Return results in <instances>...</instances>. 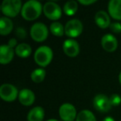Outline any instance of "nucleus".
<instances>
[{"label":"nucleus","instance_id":"nucleus-1","mask_svg":"<svg viewBox=\"0 0 121 121\" xmlns=\"http://www.w3.org/2000/svg\"><path fill=\"white\" fill-rule=\"evenodd\" d=\"M43 11V6L37 0H29L22 5L21 14L27 21H32L39 17Z\"/></svg>","mask_w":121,"mask_h":121},{"label":"nucleus","instance_id":"nucleus-27","mask_svg":"<svg viewBox=\"0 0 121 121\" xmlns=\"http://www.w3.org/2000/svg\"><path fill=\"white\" fill-rule=\"evenodd\" d=\"M8 45L9 46V47H11L12 48H13L14 47H17V40H16L15 38H11L10 40H9V44Z\"/></svg>","mask_w":121,"mask_h":121},{"label":"nucleus","instance_id":"nucleus-20","mask_svg":"<svg viewBox=\"0 0 121 121\" xmlns=\"http://www.w3.org/2000/svg\"><path fill=\"white\" fill-rule=\"evenodd\" d=\"M76 119V121H96L94 114L88 109H83L80 113H78Z\"/></svg>","mask_w":121,"mask_h":121},{"label":"nucleus","instance_id":"nucleus-29","mask_svg":"<svg viewBox=\"0 0 121 121\" xmlns=\"http://www.w3.org/2000/svg\"><path fill=\"white\" fill-rule=\"evenodd\" d=\"M119 83L121 84V71L119 73Z\"/></svg>","mask_w":121,"mask_h":121},{"label":"nucleus","instance_id":"nucleus-8","mask_svg":"<svg viewBox=\"0 0 121 121\" xmlns=\"http://www.w3.org/2000/svg\"><path fill=\"white\" fill-rule=\"evenodd\" d=\"M93 105L99 112H108L112 107L109 98L104 94H98L93 99Z\"/></svg>","mask_w":121,"mask_h":121},{"label":"nucleus","instance_id":"nucleus-24","mask_svg":"<svg viewBox=\"0 0 121 121\" xmlns=\"http://www.w3.org/2000/svg\"><path fill=\"white\" fill-rule=\"evenodd\" d=\"M109 28L114 33H121V23L120 22H113L109 26Z\"/></svg>","mask_w":121,"mask_h":121},{"label":"nucleus","instance_id":"nucleus-12","mask_svg":"<svg viewBox=\"0 0 121 121\" xmlns=\"http://www.w3.org/2000/svg\"><path fill=\"white\" fill-rule=\"evenodd\" d=\"M19 102L25 106L32 104L35 101V95L33 91L29 89H22L20 91L18 95Z\"/></svg>","mask_w":121,"mask_h":121},{"label":"nucleus","instance_id":"nucleus-17","mask_svg":"<svg viewBox=\"0 0 121 121\" xmlns=\"http://www.w3.org/2000/svg\"><path fill=\"white\" fill-rule=\"evenodd\" d=\"M13 28L12 20L8 17H2L0 18V33L3 36L9 35Z\"/></svg>","mask_w":121,"mask_h":121},{"label":"nucleus","instance_id":"nucleus-7","mask_svg":"<svg viewBox=\"0 0 121 121\" xmlns=\"http://www.w3.org/2000/svg\"><path fill=\"white\" fill-rule=\"evenodd\" d=\"M43 13L47 18L57 20L61 17V9L55 2H47L43 5Z\"/></svg>","mask_w":121,"mask_h":121},{"label":"nucleus","instance_id":"nucleus-13","mask_svg":"<svg viewBox=\"0 0 121 121\" xmlns=\"http://www.w3.org/2000/svg\"><path fill=\"white\" fill-rule=\"evenodd\" d=\"M14 56L13 48L9 45H2L0 47V63L8 64L13 60Z\"/></svg>","mask_w":121,"mask_h":121},{"label":"nucleus","instance_id":"nucleus-21","mask_svg":"<svg viewBox=\"0 0 121 121\" xmlns=\"http://www.w3.org/2000/svg\"><path fill=\"white\" fill-rule=\"evenodd\" d=\"M50 30L53 35L61 37L65 34V27L59 22H53L50 26Z\"/></svg>","mask_w":121,"mask_h":121},{"label":"nucleus","instance_id":"nucleus-25","mask_svg":"<svg viewBox=\"0 0 121 121\" xmlns=\"http://www.w3.org/2000/svg\"><path fill=\"white\" fill-rule=\"evenodd\" d=\"M16 34L21 39H24L26 37V36H27L26 31L23 27H17V30H16Z\"/></svg>","mask_w":121,"mask_h":121},{"label":"nucleus","instance_id":"nucleus-28","mask_svg":"<svg viewBox=\"0 0 121 121\" xmlns=\"http://www.w3.org/2000/svg\"><path fill=\"white\" fill-rule=\"evenodd\" d=\"M103 121H115V120L112 117H110V116H107V117H105L103 119Z\"/></svg>","mask_w":121,"mask_h":121},{"label":"nucleus","instance_id":"nucleus-22","mask_svg":"<svg viewBox=\"0 0 121 121\" xmlns=\"http://www.w3.org/2000/svg\"><path fill=\"white\" fill-rule=\"evenodd\" d=\"M46 71L43 68H37L35 69L31 74V79L36 83H40L45 79Z\"/></svg>","mask_w":121,"mask_h":121},{"label":"nucleus","instance_id":"nucleus-9","mask_svg":"<svg viewBox=\"0 0 121 121\" xmlns=\"http://www.w3.org/2000/svg\"><path fill=\"white\" fill-rule=\"evenodd\" d=\"M59 115L63 121H73L77 117L76 108L70 103H64L60 106Z\"/></svg>","mask_w":121,"mask_h":121},{"label":"nucleus","instance_id":"nucleus-5","mask_svg":"<svg viewBox=\"0 0 121 121\" xmlns=\"http://www.w3.org/2000/svg\"><path fill=\"white\" fill-rule=\"evenodd\" d=\"M82 31L83 24L79 19H71L65 25V34L71 38L80 36Z\"/></svg>","mask_w":121,"mask_h":121},{"label":"nucleus","instance_id":"nucleus-26","mask_svg":"<svg viewBox=\"0 0 121 121\" xmlns=\"http://www.w3.org/2000/svg\"><path fill=\"white\" fill-rule=\"evenodd\" d=\"M96 2V0H79V3L84 5H90Z\"/></svg>","mask_w":121,"mask_h":121},{"label":"nucleus","instance_id":"nucleus-11","mask_svg":"<svg viewBox=\"0 0 121 121\" xmlns=\"http://www.w3.org/2000/svg\"><path fill=\"white\" fill-rule=\"evenodd\" d=\"M101 45L106 52H112L117 48L118 41L112 34H105L101 38Z\"/></svg>","mask_w":121,"mask_h":121},{"label":"nucleus","instance_id":"nucleus-23","mask_svg":"<svg viewBox=\"0 0 121 121\" xmlns=\"http://www.w3.org/2000/svg\"><path fill=\"white\" fill-rule=\"evenodd\" d=\"M109 100L112 106H118L121 103V97L118 94H113L109 97Z\"/></svg>","mask_w":121,"mask_h":121},{"label":"nucleus","instance_id":"nucleus-4","mask_svg":"<svg viewBox=\"0 0 121 121\" xmlns=\"http://www.w3.org/2000/svg\"><path fill=\"white\" fill-rule=\"evenodd\" d=\"M30 34L34 41L42 42L48 37V29L47 26L42 22H36L31 27Z\"/></svg>","mask_w":121,"mask_h":121},{"label":"nucleus","instance_id":"nucleus-18","mask_svg":"<svg viewBox=\"0 0 121 121\" xmlns=\"http://www.w3.org/2000/svg\"><path fill=\"white\" fill-rule=\"evenodd\" d=\"M15 53L18 56L25 58L31 55L32 53V48L27 43H20L15 47Z\"/></svg>","mask_w":121,"mask_h":121},{"label":"nucleus","instance_id":"nucleus-10","mask_svg":"<svg viewBox=\"0 0 121 121\" xmlns=\"http://www.w3.org/2000/svg\"><path fill=\"white\" fill-rule=\"evenodd\" d=\"M63 51L68 56L74 57L79 54L80 46L79 43L73 38H68L63 42Z\"/></svg>","mask_w":121,"mask_h":121},{"label":"nucleus","instance_id":"nucleus-3","mask_svg":"<svg viewBox=\"0 0 121 121\" xmlns=\"http://www.w3.org/2000/svg\"><path fill=\"white\" fill-rule=\"evenodd\" d=\"M22 2L20 0H4L1 5V11L6 17H16L22 11Z\"/></svg>","mask_w":121,"mask_h":121},{"label":"nucleus","instance_id":"nucleus-19","mask_svg":"<svg viewBox=\"0 0 121 121\" xmlns=\"http://www.w3.org/2000/svg\"><path fill=\"white\" fill-rule=\"evenodd\" d=\"M63 9H64V12L66 15H68V16L74 15L78 9L77 2L75 1V0H70V1H67V2L64 4Z\"/></svg>","mask_w":121,"mask_h":121},{"label":"nucleus","instance_id":"nucleus-6","mask_svg":"<svg viewBox=\"0 0 121 121\" xmlns=\"http://www.w3.org/2000/svg\"><path fill=\"white\" fill-rule=\"evenodd\" d=\"M18 95V91L13 85L5 83L0 86V97L4 101H7V102L14 101L17 99Z\"/></svg>","mask_w":121,"mask_h":121},{"label":"nucleus","instance_id":"nucleus-14","mask_svg":"<svg viewBox=\"0 0 121 121\" xmlns=\"http://www.w3.org/2000/svg\"><path fill=\"white\" fill-rule=\"evenodd\" d=\"M108 11L113 18L121 20V0H110L108 4Z\"/></svg>","mask_w":121,"mask_h":121},{"label":"nucleus","instance_id":"nucleus-2","mask_svg":"<svg viewBox=\"0 0 121 121\" xmlns=\"http://www.w3.org/2000/svg\"><path fill=\"white\" fill-rule=\"evenodd\" d=\"M53 56V52L51 47L47 46H41L34 53V60L40 66L45 67L50 64Z\"/></svg>","mask_w":121,"mask_h":121},{"label":"nucleus","instance_id":"nucleus-16","mask_svg":"<svg viewBox=\"0 0 121 121\" xmlns=\"http://www.w3.org/2000/svg\"><path fill=\"white\" fill-rule=\"evenodd\" d=\"M45 116L44 109L41 106H37L31 109L27 114V121H42Z\"/></svg>","mask_w":121,"mask_h":121},{"label":"nucleus","instance_id":"nucleus-15","mask_svg":"<svg viewBox=\"0 0 121 121\" xmlns=\"http://www.w3.org/2000/svg\"><path fill=\"white\" fill-rule=\"evenodd\" d=\"M95 21L98 27L100 28L105 29L110 26V17L109 14L103 10L98 11L95 16Z\"/></svg>","mask_w":121,"mask_h":121},{"label":"nucleus","instance_id":"nucleus-30","mask_svg":"<svg viewBox=\"0 0 121 121\" xmlns=\"http://www.w3.org/2000/svg\"><path fill=\"white\" fill-rule=\"evenodd\" d=\"M47 121H59V120L55 119H48V120H47Z\"/></svg>","mask_w":121,"mask_h":121}]
</instances>
